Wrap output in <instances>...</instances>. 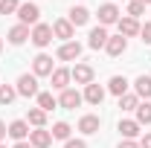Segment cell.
<instances>
[{"mask_svg":"<svg viewBox=\"0 0 151 148\" xmlns=\"http://www.w3.org/2000/svg\"><path fill=\"white\" fill-rule=\"evenodd\" d=\"M29 38H32L35 47H50L55 35H52V26H47V23H35V29L29 32Z\"/></svg>","mask_w":151,"mask_h":148,"instance_id":"6da1fadb","label":"cell"},{"mask_svg":"<svg viewBox=\"0 0 151 148\" xmlns=\"http://www.w3.org/2000/svg\"><path fill=\"white\" fill-rule=\"evenodd\" d=\"M18 18H20L23 26H29V23L35 26L38 18H41V9H38L35 3H20V6H18Z\"/></svg>","mask_w":151,"mask_h":148,"instance_id":"7a4b0ae2","label":"cell"},{"mask_svg":"<svg viewBox=\"0 0 151 148\" xmlns=\"http://www.w3.org/2000/svg\"><path fill=\"white\" fill-rule=\"evenodd\" d=\"M15 90H18V96H26V99H29V96H38V78L29 75V73H23L18 78V87H15Z\"/></svg>","mask_w":151,"mask_h":148,"instance_id":"3957f363","label":"cell"},{"mask_svg":"<svg viewBox=\"0 0 151 148\" xmlns=\"http://www.w3.org/2000/svg\"><path fill=\"white\" fill-rule=\"evenodd\" d=\"M81 102H84V96H81L78 90H70V87H67V90H61V96H58V105H61V108H67V111H76Z\"/></svg>","mask_w":151,"mask_h":148,"instance_id":"277c9868","label":"cell"},{"mask_svg":"<svg viewBox=\"0 0 151 148\" xmlns=\"http://www.w3.org/2000/svg\"><path fill=\"white\" fill-rule=\"evenodd\" d=\"M111 23H119V9L116 3H105L99 6V26H111Z\"/></svg>","mask_w":151,"mask_h":148,"instance_id":"5b68a950","label":"cell"},{"mask_svg":"<svg viewBox=\"0 0 151 148\" xmlns=\"http://www.w3.org/2000/svg\"><path fill=\"white\" fill-rule=\"evenodd\" d=\"M29 145H32V148H50V145H52V134H50L47 128L29 131Z\"/></svg>","mask_w":151,"mask_h":148,"instance_id":"8992f818","label":"cell"},{"mask_svg":"<svg viewBox=\"0 0 151 148\" xmlns=\"http://www.w3.org/2000/svg\"><path fill=\"white\" fill-rule=\"evenodd\" d=\"M70 75H73L76 84H84V87H87V84L93 81V67H90V64H76L73 70H70Z\"/></svg>","mask_w":151,"mask_h":148,"instance_id":"52a82bcc","label":"cell"},{"mask_svg":"<svg viewBox=\"0 0 151 148\" xmlns=\"http://www.w3.org/2000/svg\"><path fill=\"white\" fill-rule=\"evenodd\" d=\"M32 75H52V58L50 55H44V52H41V55H35V61H32Z\"/></svg>","mask_w":151,"mask_h":148,"instance_id":"ba28073f","label":"cell"},{"mask_svg":"<svg viewBox=\"0 0 151 148\" xmlns=\"http://www.w3.org/2000/svg\"><path fill=\"white\" fill-rule=\"evenodd\" d=\"M78 55H81V44L78 41H67V44L58 47V58L61 61H76Z\"/></svg>","mask_w":151,"mask_h":148,"instance_id":"9c48e42d","label":"cell"},{"mask_svg":"<svg viewBox=\"0 0 151 148\" xmlns=\"http://www.w3.org/2000/svg\"><path fill=\"white\" fill-rule=\"evenodd\" d=\"M105 50H108V55H122L125 50H128V38H122V35H111L108 38V44H105Z\"/></svg>","mask_w":151,"mask_h":148,"instance_id":"30bf717a","label":"cell"},{"mask_svg":"<svg viewBox=\"0 0 151 148\" xmlns=\"http://www.w3.org/2000/svg\"><path fill=\"white\" fill-rule=\"evenodd\" d=\"M73 23H70V20H55V23H52V35L55 38H61V41H64V44H67V41H73Z\"/></svg>","mask_w":151,"mask_h":148,"instance_id":"8fae6325","label":"cell"},{"mask_svg":"<svg viewBox=\"0 0 151 148\" xmlns=\"http://www.w3.org/2000/svg\"><path fill=\"white\" fill-rule=\"evenodd\" d=\"M99 128H102V119L93 116V113H87V116L78 119V131L81 134H99Z\"/></svg>","mask_w":151,"mask_h":148,"instance_id":"7c38bea8","label":"cell"},{"mask_svg":"<svg viewBox=\"0 0 151 148\" xmlns=\"http://www.w3.org/2000/svg\"><path fill=\"white\" fill-rule=\"evenodd\" d=\"M9 137L18 139V142H23V139L29 137V122H26V119H15V122L9 125Z\"/></svg>","mask_w":151,"mask_h":148,"instance_id":"4fadbf2b","label":"cell"},{"mask_svg":"<svg viewBox=\"0 0 151 148\" xmlns=\"http://www.w3.org/2000/svg\"><path fill=\"white\" fill-rule=\"evenodd\" d=\"M50 78H52V87H55V90H67V87H70V78H73V75H70V70L58 67V70H52V75H50Z\"/></svg>","mask_w":151,"mask_h":148,"instance_id":"5bb4252c","label":"cell"},{"mask_svg":"<svg viewBox=\"0 0 151 148\" xmlns=\"http://www.w3.org/2000/svg\"><path fill=\"white\" fill-rule=\"evenodd\" d=\"M108 29H105V26H96V29H90V41H87V44H90V50H102V47H105V44H108Z\"/></svg>","mask_w":151,"mask_h":148,"instance_id":"9a60e30c","label":"cell"},{"mask_svg":"<svg viewBox=\"0 0 151 148\" xmlns=\"http://www.w3.org/2000/svg\"><path fill=\"white\" fill-rule=\"evenodd\" d=\"M116 26H119V35H122V38L139 35V23H137L134 18H119V23H116Z\"/></svg>","mask_w":151,"mask_h":148,"instance_id":"2e32d148","label":"cell"},{"mask_svg":"<svg viewBox=\"0 0 151 148\" xmlns=\"http://www.w3.org/2000/svg\"><path fill=\"white\" fill-rule=\"evenodd\" d=\"M102 99H105V87H99V84H87L84 87V102H90V105H102Z\"/></svg>","mask_w":151,"mask_h":148,"instance_id":"e0dca14e","label":"cell"},{"mask_svg":"<svg viewBox=\"0 0 151 148\" xmlns=\"http://www.w3.org/2000/svg\"><path fill=\"white\" fill-rule=\"evenodd\" d=\"M119 134H122L125 139H137V137H139V122H137V119H122V122H119Z\"/></svg>","mask_w":151,"mask_h":148,"instance_id":"ac0fdd59","label":"cell"},{"mask_svg":"<svg viewBox=\"0 0 151 148\" xmlns=\"http://www.w3.org/2000/svg\"><path fill=\"white\" fill-rule=\"evenodd\" d=\"M70 23H73V26H84V23H87V20H90V12H87V9H84V6H73V9H70Z\"/></svg>","mask_w":151,"mask_h":148,"instance_id":"d6986e66","label":"cell"},{"mask_svg":"<svg viewBox=\"0 0 151 148\" xmlns=\"http://www.w3.org/2000/svg\"><path fill=\"white\" fill-rule=\"evenodd\" d=\"M26 38H29V26H23V23H18V26L9 29V44H15V47H20Z\"/></svg>","mask_w":151,"mask_h":148,"instance_id":"ffe728a7","label":"cell"},{"mask_svg":"<svg viewBox=\"0 0 151 148\" xmlns=\"http://www.w3.org/2000/svg\"><path fill=\"white\" fill-rule=\"evenodd\" d=\"M108 90H111L113 96H125V93H128V78H125V75H113L111 81H108Z\"/></svg>","mask_w":151,"mask_h":148,"instance_id":"44dd1931","label":"cell"},{"mask_svg":"<svg viewBox=\"0 0 151 148\" xmlns=\"http://www.w3.org/2000/svg\"><path fill=\"white\" fill-rule=\"evenodd\" d=\"M134 90H137L139 99H151V78L148 75H139V78L134 81Z\"/></svg>","mask_w":151,"mask_h":148,"instance_id":"7402d4cb","label":"cell"},{"mask_svg":"<svg viewBox=\"0 0 151 148\" xmlns=\"http://www.w3.org/2000/svg\"><path fill=\"white\" fill-rule=\"evenodd\" d=\"M26 122H29L32 128H44V125H47V111H41V108H29Z\"/></svg>","mask_w":151,"mask_h":148,"instance_id":"603a6c76","label":"cell"},{"mask_svg":"<svg viewBox=\"0 0 151 148\" xmlns=\"http://www.w3.org/2000/svg\"><path fill=\"white\" fill-rule=\"evenodd\" d=\"M137 122L139 125H151V105L148 102H139L137 105Z\"/></svg>","mask_w":151,"mask_h":148,"instance_id":"cb8c5ba5","label":"cell"},{"mask_svg":"<svg viewBox=\"0 0 151 148\" xmlns=\"http://www.w3.org/2000/svg\"><path fill=\"white\" fill-rule=\"evenodd\" d=\"M137 105H139V96H137V93L119 96V108H122V111H137Z\"/></svg>","mask_w":151,"mask_h":148,"instance_id":"d4e9b609","label":"cell"},{"mask_svg":"<svg viewBox=\"0 0 151 148\" xmlns=\"http://www.w3.org/2000/svg\"><path fill=\"white\" fill-rule=\"evenodd\" d=\"M55 105H58V99L52 93H38V108H41V111H52Z\"/></svg>","mask_w":151,"mask_h":148,"instance_id":"484cf974","label":"cell"},{"mask_svg":"<svg viewBox=\"0 0 151 148\" xmlns=\"http://www.w3.org/2000/svg\"><path fill=\"white\" fill-rule=\"evenodd\" d=\"M70 131H73V128H70L67 122H55L50 134H52V139H70Z\"/></svg>","mask_w":151,"mask_h":148,"instance_id":"4316f807","label":"cell"},{"mask_svg":"<svg viewBox=\"0 0 151 148\" xmlns=\"http://www.w3.org/2000/svg\"><path fill=\"white\" fill-rule=\"evenodd\" d=\"M15 96H18V90L12 84H0V105H12Z\"/></svg>","mask_w":151,"mask_h":148,"instance_id":"83f0119b","label":"cell"},{"mask_svg":"<svg viewBox=\"0 0 151 148\" xmlns=\"http://www.w3.org/2000/svg\"><path fill=\"white\" fill-rule=\"evenodd\" d=\"M142 12H145V3H139V0H131V3H128V18L137 20Z\"/></svg>","mask_w":151,"mask_h":148,"instance_id":"f1b7e54d","label":"cell"},{"mask_svg":"<svg viewBox=\"0 0 151 148\" xmlns=\"http://www.w3.org/2000/svg\"><path fill=\"white\" fill-rule=\"evenodd\" d=\"M18 0H0V15H12V12H18Z\"/></svg>","mask_w":151,"mask_h":148,"instance_id":"f546056e","label":"cell"},{"mask_svg":"<svg viewBox=\"0 0 151 148\" xmlns=\"http://www.w3.org/2000/svg\"><path fill=\"white\" fill-rule=\"evenodd\" d=\"M139 35H142V44H151V20L145 26H139Z\"/></svg>","mask_w":151,"mask_h":148,"instance_id":"4dcf8cb0","label":"cell"},{"mask_svg":"<svg viewBox=\"0 0 151 148\" xmlns=\"http://www.w3.org/2000/svg\"><path fill=\"white\" fill-rule=\"evenodd\" d=\"M64 148H87V142H84V139H67Z\"/></svg>","mask_w":151,"mask_h":148,"instance_id":"1f68e13d","label":"cell"},{"mask_svg":"<svg viewBox=\"0 0 151 148\" xmlns=\"http://www.w3.org/2000/svg\"><path fill=\"white\" fill-rule=\"evenodd\" d=\"M119 148H139V142H134V139H122Z\"/></svg>","mask_w":151,"mask_h":148,"instance_id":"d6a6232c","label":"cell"},{"mask_svg":"<svg viewBox=\"0 0 151 148\" xmlns=\"http://www.w3.org/2000/svg\"><path fill=\"white\" fill-rule=\"evenodd\" d=\"M139 148H151V134H145V137L139 139Z\"/></svg>","mask_w":151,"mask_h":148,"instance_id":"836d02e7","label":"cell"},{"mask_svg":"<svg viewBox=\"0 0 151 148\" xmlns=\"http://www.w3.org/2000/svg\"><path fill=\"white\" fill-rule=\"evenodd\" d=\"M6 134H9V128H6V122H0V142L6 139Z\"/></svg>","mask_w":151,"mask_h":148,"instance_id":"e575fe53","label":"cell"},{"mask_svg":"<svg viewBox=\"0 0 151 148\" xmlns=\"http://www.w3.org/2000/svg\"><path fill=\"white\" fill-rule=\"evenodd\" d=\"M12 148H32V145H29V142L23 139V142H15V145H12Z\"/></svg>","mask_w":151,"mask_h":148,"instance_id":"d590c367","label":"cell"},{"mask_svg":"<svg viewBox=\"0 0 151 148\" xmlns=\"http://www.w3.org/2000/svg\"><path fill=\"white\" fill-rule=\"evenodd\" d=\"M139 3H145V6H151V0H139Z\"/></svg>","mask_w":151,"mask_h":148,"instance_id":"8d00e7d4","label":"cell"},{"mask_svg":"<svg viewBox=\"0 0 151 148\" xmlns=\"http://www.w3.org/2000/svg\"><path fill=\"white\" fill-rule=\"evenodd\" d=\"M0 52H3V38H0Z\"/></svg>","mask_w":151,"mask_h":148,"instance_id":"74e56055","label":"cell"},{"mask_svg":"<svg viewBox=\"0 0 151 148\" xmlns=\"http://www.w3.org/2000/svg\"><path fill=\"white\" fill-rule=\"evenodd\" d=\"M0 148H6V145H3V142H0Z\"/></svg>","mask_w":151,"mask_h":148,"instance_id":"f35d334b","label":"cell"},{"mask_svg":"<svg viewBox=\"0 0 151 148\" xmlns=\"http://www.w3.org/2000/svg\"><path fill=\"white\" fill-rule=\"evenodd\" d=\"M125 3H131V0H125Z\"/></svg>","mask_w":151,"mask_h":148,"instance_id":"ab89813d","label":"cell"}]
</instances>
